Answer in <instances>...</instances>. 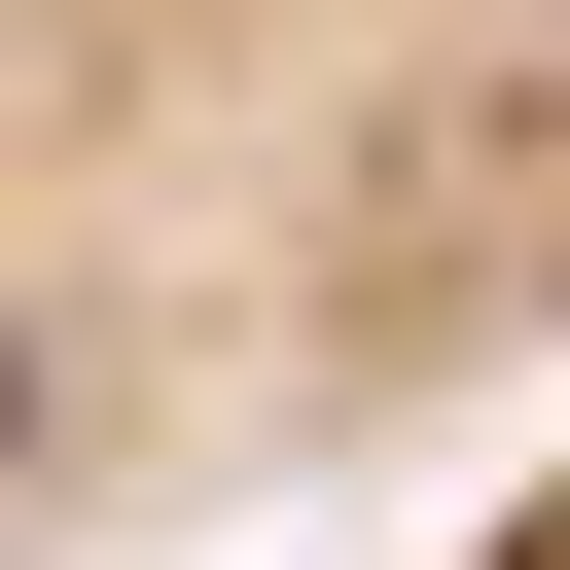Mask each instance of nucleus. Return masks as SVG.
<instances>
[{
  "label": "nucleus",
  "mask_w": 570,
  "mask_h": 570,
  "mask_svg": "<svg viewBox=\"0 0 570 570\" xmlns=\"http://www.w3.org/2000/svg\"><path fill=\"white\" fill-rule=\"evenodd\" d=\"M463 570H570V392L499 428V499H463Z\"/></svg>",
  "instance_id": "2"
},
{
  "label": "nucleus",
  "mask_w": 570,
  "mask_h": 570,
  "mask_svg": "<svg viewBox=\"0 0 570 570\" xmlns=\"http://www.w3.org/2000/svg\"><path fill=\"white\" fill-rule=\"evenodd\" d=\"M570 392V0H0V499L214 570Z\"/></svg>",
  "instance_id": "1"
}]
</instances>
